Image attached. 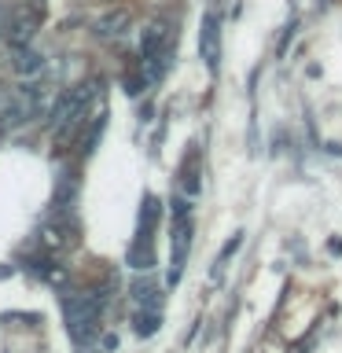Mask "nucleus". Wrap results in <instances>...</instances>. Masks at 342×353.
Segmentation results:
<instances>
[{"mask_svg": "<svg viewBox=\"0 0 342 353\" xmlns=\"http://www.w3.org/2000/svg\"><path fill=\"white\" fill-rule=\"evenodd\" d=\"M159 309H137V331L140 335H151L154 327H159Z\"/></svg>", "mask_w": 342, "mask_h": 353, "instance_id": "14", "label": "nucleus"}, {"mask_svg": "<svg viewBox=\"0 0 342 353\" xmlns=\"http://www.w3.org/2000/svg\"><path fill=\"white\" fill-rule=\"evenodd\" d=\"M33 33H37V15H22L19 22H11V26H8L11 52H15V48H26V44L33 41Z\"/></svg>", "mask_w": 342, "mask_h": 353, "instance_id": "8", "label": "nucleus"}, {"mask_svg": "<svg viewBox=\"0 0 342 353\" xmlns=\"http://www.w3.org/2000/svg\"><path fill=\"white\" fill-rule=\"evenodd\" d=\"M107 305V294L99 291H81V294H70L63 302L66 309V331H70V339L77 346H88L92 335L99 331V313H103Z\"/></svg>", "mask_w": 342, "mask_h": 353, "instance_id": "3", "label": "nucleus"}, {"mask_svg": "<svg viewBox=\"0 0 342 353\" xmlns=\"http://www.w3.org/2000/svg\"><path fill=\"white\" fill-rule=\"evenodd\" d=\"M181 184L188 188V195L199 192V154H192V162L184 159V170H181Z\"/></svg>", "mask_w": 342, "mask_h": 353, "instance_id": "13", "label": "nucleus"}, {"mask_svg": "<svg viewBox=\"0 0 342 353\" xmlns=\"http://www.w3.org/2000/svg\"><path fill=\"white\" fill-rule=\"evenodd\" d=\"M15 74H22V77H33V74H41L44 70V55L41 52H33L30 44L26 48H15Z\"/></svg>", "mask_w": 342, "mask_h": 353, "instance_id": "10", "label": "nucleus"}, {"mask_svg": "<svg viewBox=\"0 0 342 353\" xmlns=\"http://www.w3.org/2000/svg\"><path fill=\"white\" fill-rule=\"evenodd\" d=\"M203 59L206 66H217V11H206L203 19Z\"/></svg>", "mask_w": 342, "mask_h": 353, "instance_id": "9", "label": "nucleus"}, {"mask_svg": "<svg viewBox=\"0 0 342 353\" xmlns=\"http://www.w3.org/2000/svg\"><path fill=\"white\" fill-rule=\"evenodd\" d=\"M188 243H192V221H188V206H184V199H177V203H173V269H170V283L181 280Z\"/></svg>", "mask_w": 342, "mask_h": 353, "instance_id": "5", "label": "nucleus"}, {"mask_svg": "<svg viewBox=\"0 0 342 353\" xmlns=\"http://www.w3.org/2000/svg\"><path fill=\"white\" fill-rule=\"evenodd\" d=\"M159 283L154 280H137L132 283V302H137V309H159Z\"/></svg>", "mask_w": 342, "mask_h": 353, "instance_id": "12", "label": "nucleus"}, {"mask_svg": "<svg viewBox=\"0 0 342 353\" xmlns=\"http://www.w3.org/2000/svg\"><path fill=\"white\" fill-rule=\"evenodd\" d=\"M103 125H107L103 110H99V114H92V118H88V121H85V129H81V140H77V151H81V154H92L96 140L103 137Z\"/></svg>", "mask_w": 342, "mask_h": 353, "instance_id": "11", "label": "nucleus"}, {"mask_svg": "<svg viewBox=\"0 0 342 353\" xmlns=\"http://www.w3.org/2000/svg\"><path fill=\"white\" fill-rule=\"evenodd\" d=\"M154 217H159V199L148 195L143 199V210H140V221H137V243L129 247V265H137V269H151L154 265V254H151Z\"/></svg>", "mask_w": 342, "mask_h": 353, "instance_id": "4", "label": "nucleus"}, {"mask_svg": "<svg viewBox=\"0 0 342 353\" xmlns=\"http://www.w3.org/2000/svg\"><path fill=\"white\" fill-rule=\"evenodd\" d=\"M55 88L44 81H30V85H15V88H0V129H19L30 125L37 114L52 107Z\"/></svg>", "mask_w": 342, "mask_h": 353, "instance_id": "1", "label": "nucleus"}, {"mask_svg": "<svg viewBox=\"0 0 342 353\" xmlns=\"http://www.w3.org/2000/svg\"><path fill=\"white\" fill-rule=\"evenodd\" d=\"M41 243L48 250H63L77 243V225L70 214H48V221L41 225Z\"/></svg>", "mask_w": 342, "mask_h": 353, "instance_id": "6", "label": "nucleus"}, {"mask_svg": "<svg viewBox=\"0 0 342 353\" xmlns=\"http://www.w3.org/2000/svg\"><path fill=\"white\" fill-rule=\"evenodd\" d=\"M129 30V11H110V15H103V19H96V37L99 41H118L121 33Z\"/></svg>", "mask_w": 342, "mask_h": 353, "instance_id": "7", "label": "nucleus"}, {"mask_svg": "<svg viewBox=\"0 0 342 353\" xmlns=\"http://www.w3.org/2000/svg\"><path fill=\"white\" fill-rule=\"evenodd\" d=\"M103 92V81L99 77H85L81 85H74L70 92H66L59 103L52 107V129H55V137L59 140H66L70 132H77L81 129V121H85V114H88V107H92V99Z\"/></svg>", "mask_w": 342, "mask_h": 353, "instance_id": "2", "label": "nucleus"}]
</instances>
